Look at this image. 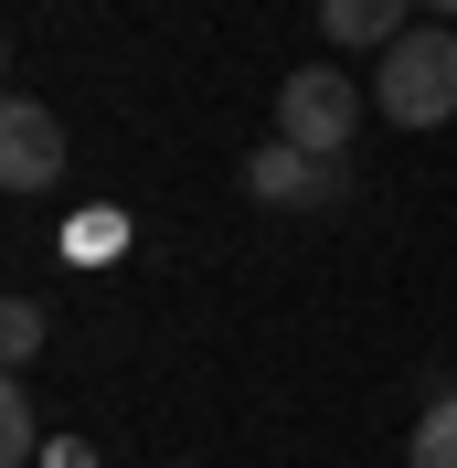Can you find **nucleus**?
Wrapping results in <instances>:
<instances>
[{
	"label": "nucleus",
	"mask_w": 457,
	"mask_h": 468,
	"mask_svg": "<svg viewBox=\"0 0 457 468\" xmlns=\"http://www.w3.org/2000/svg\"><path fill=\"white\" fill-rule=\"evenodd\" d=\"M372 107L394 128H447L457 117V32L415 22L404 43H383V75H372Z\"/></svg>",
	"instance_id": "nucleus-1"
},
{
	"label": "nucleus",
	"mask_w": 457,
	"mask_h": 468,
	"mask_svg": "<svg viewBox=\"0 0 457 468\" xmlns=\"http://www.w3.org/2000/svg\"><path fill=\"white\" fill-rule=\"evenodd\" d=\"M351 128H362V86H351V75H330V64H298V75L277 86V139L319 149V160H341Z\"/></svg>",
	"instance_id": "nucleus-2"
},
{
	"label": "nucleus",
	"mask_w": 457,
	"mask_h": 468,
	"mask_svg": "<svg viewBox=\"0 0 457 468\" xmlns=\"http://www.w3.org/2000/svg\"><path fill=\"white\" fill-rule=\"evenodd\" d=\"M0 181L11 192H54L64 181V117L43 96H11L0 107Z\"/></svg>",
	"instance_id": "nucleus-3"
},
{
	"label": "nucleus",
	"mask_w": 457,
	"mask_h": 468,
	"mask_svg": "<svg viewBox=\"0 0 457 468\" xmlns=\"http://www.w3.org/2000/svg\"><path fill=\"white\" fill-rule=\"evenodd\" d=\"M245 192L277 203V213H309V203L341 192V160H319V149H298V139H266V149H245Z\"/></svg>",
	"instance_id": "nucleus-4"
},
{
	"label": "nucleus",
	"mask_w": 457,
	"mask_h": 468,
	"mask_svg": "<svg viewBox=\"0 0 457 468\" xmlns=\"http://www.w3.org/2000/svg\"><path fill=\"white\" fill-rule=\"evenodd\" d=\"M319 32L330 43H351V54H383V43H404V0H319Z\"/></svg>",
	"instance_id": "nucleus-5"
},
{
	"label": "nucleus",
	"mask_w": 457,
	"mask_h": 468,
	"mask_svg": "<svg viewBox=\"0 0 457 468\" xmlns=\"http://www.w3.org/2000/svg\"><path fill=\"white\" fill-rule=\"evenodd\" d=\"M404 468H457V394H436V405L415 415V447H404Z\"/></svg>",
	"instance_id": "nucleus-6"
},
{
	"label": "nucleus",
	"mask_w": 457,
	"mask_h": 468,
	"mask_svg": "<svg viewBox=\"0 0 457 468\" xmlns=\"http://www.w3.org/2000/svg\"><path fill=\"white\" fill-rule=\"evenodd\" d=\"M0 458H11V468H22V458H43V447H32V405H22V383L0 394Z\"/></svg>",
	"instance_id": "nucleus-7"
},
{
	"label": "nucleus",
	"mask_w": 457,
	"mask_h": 468,
	"mask_svg": "<svg viewBox=\"0 0 457 468\" xmlns=\"http://www.w3.org/2000/svg\"><path fill=\"white\" fill-rule=\"evenodd\" d=\"M0 351H11V362H32V351H43V309H32V298H11V309H0Z\"/></svg>",
	"instance_id": "nucleus-8"
},
{
	"label": "nucleus",
	"mask_w": 457,
	"mask_h": 468,
	"mask_svg": "<svg viewBox=\"0 0 457 468\" xmlns=\"http://www.w3.org/2000/svg\"><path fill=\"white\" fill-rule=\"evenodd\" d=\"M43 468H86V447H75V437H54V447H43Z\"/></svg>",
	"instance_id": "nucleus-9"
},
{
	"label": "nucleus",
	"mask_w": 457,
	"mask_h": 468,
	"mask_svg": "<svg viewBox=\"0 0 457 468\" xmlns=\"http://www.w3.org/2000/svg\"><path fill=\"white\" fill-rule=\"evenodd\" d=\"M426 11H457V0H426Z\"/></svg>",
	"instance_id": "nucleus-10"
}]
</instances>
